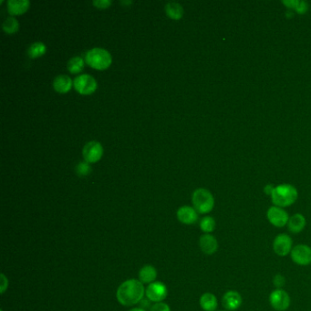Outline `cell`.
I'll return each instance as SVG.
<instances>
[{"label":"cell","instance_id":"obj_14","mask_svg":"<svg viewBox=\"0 0 311 311\" xmlns=\"http://www.w3.org/2000/svg\"><path fill=\"white\" fill-rule=\"evenodd\" d=\"M177 218L184 224H193L197 222V211L191 206H182L177 211Z\"/></svg>","mask_w":311,"mask_h":311},{"label":"cell","instance_id":"obj_20","mask_svg":"<svg viewBox=\"0 0 311 311\" xmlns=\"http://www.w3.org/2000/svg\"><path fill=\"white\" fill-rule=\"evenodd\" d=\"M165 12L169 18H171L172 19H176V20L183 18L184 16L183 7L176 2H170L165 5Z\"/></svg>","mask_w":311,"mask_h":311},{"label":"cell","instance_id":"obj_11","mask_svg":"<svg viewBox=\"0 0 311 311\" xmlns=\"http://www.w3.org/2000/svg\"><path fill=\"white\" fill-rule=\"evenodd\" d=\"M166 286L162 282H154L146 289V297L153 302H162L167 297Z\"/></svg>","mask_w":311,"mask_h":311},{"label":"cell","instance_id":"obj_21","mask_svg":"<svg viewBox=\"0 0 311 311\" xmlns=\"http://www.w3.org/2000/svg\"><path fill=\"white\" fill-rule=\"evenodd\" d=\"M47 51V47L43 42H34L27 49V55L31 59H38L43 56Z\"/></svg>","mask_w":311,"mask_h":311},{"label":"cell","instance_id":"obj_16","mask_svg":"<svg viewBox=\"0 0 311 311\" xmlns=\"http://www.w3.org/2000/svg\"><path fill=\"white\" fill-rule=\"evenodd\" d=\"M31 2L27 0H9L8 2L9 13L12 16L21 15L30 9Z\"/></svg>","mask_w":311,"mask_h":311},{"label":"cell","instance_id":"obj_7","mask_svg":"<svg viewBox=\"0 0 311 311\" xmlns=\"http://www.w3.org/2000/svg\"><path fill=\"white\" fill-rule=\"evenodd\" d=\"M74 88L79 94L90 95L95 92L98 87L96 79L88 74H81L73 80Z\"/></svg>","mask_w":311,"mask_h":311},{"label":"cell","instance_id":"obj_5","mask_svg":"<svg viewBox=\"0 0 311 311\" xmlns=\"http://www.w3.org/2000/svg\"><path fill=\"white\" fill-rule=\"evenodd\" d=\"M270 306L276 311H286L291 304L289 294L283 289H276L272 291L268 298Z\"/></svg>","mask_w":311,"mask_h":311},{"label":"cell","instance_id":"obj_27","mask_svg":"<svg viewBox=\"0 0 311 311\" xmlns=\"http://www.w3.org/2000/svg\"><path fill=\"white\" fill-rule=\"evenodd\" d=\"M308 10V5L306 1H298V4L296 6L295 11L298 14L303 15Z\"/></svg>","mask_w":311,"mask_h":311},{"label":"cell","instance_id":"obj_2","mask_svg":"<svg viewBox=\"0 0 311 311\" xmlns=\"http://www.w3.org/2000/svg\"><path fill=\"white\" fill-rule=\"evenodd\" d=\"M270 197L274 206L285 208L298 200V190L291 184H279L274 188Z\"/></svg>","mask_w":311,"mask_h":311},{"label":"cell","instance_id":"obj_1","mask_svg":"<svg viewBox=\"0 0 311 311\" xmlns=\"http://www.w3.org/2000/svg\"><path fill=\"white\" fill-rule=\"evenodd\" d=\"M144 284L137 279H129L123 282L117 290V299L123 306H132L140 300L145 296Z\"/></svg>","mask_w":311,"mask_h":311},{"label":"cell","instance_id":"obj_24","mask_svg":"<svg viewBox=\"0 0 311 311\" xmlns=\"http://www.w3.org/2000/svg\"><path fill=\"white\" fill-rule=\"evenodd\" d=\"M18 29H19V24L18 20L14 17L7 18L3 23V31L8 34H13L18 31Z\"/></svg>","mask_w":311,"mask_h":311},{"label":"cell","instance_id":"obj_8","mask_svg":"<svg viewBox=\"0 0 311 311\" xmlns=\"http://www.w3.org/2000/svg\"><path fill=\"white\" fill-rule=\"evenodd\" d=\"M290 258L294 263L301 267H307L311 264V247L306 244H298L293 247Z\"/></svg>","mask_w":311,"mask_h":311},{"label":"cell","instance_id":"obj_28","mask_svg":"<svg viewBox=\"0 0 311 311\" xmlns=\"http://www.w3.org/2000/svg\"><path fill=\"white\" fill-rule=\"evenodd\" d=\"M151 311H171V308L165 303L158 302L152 307Z\"/></svg>","mask_w":311,"mask_h":311},{"label":"cell","instance_id":"obj_31","mask_svg":"<svg viewBox=\"0 0 311 311\" xmlns=\"http://www.w3.org/2000/svg\"><path fill=\"white\" fill-rule=\"evenodd\" d=\"M8 284H9L8 279L6 278V276H5L4 274H2V275H1V289H0L1 293H4L5 290L8 289Z\"/></svg>","mask_w":311,"mask_h":311},{"label":"cell","instance_id":"obj_30","mask_svg":"<svg viewBox=\"0 0 311 311\" xmlns=\"http://www.w3.org/2000/svg\"><path fill=\"white\" fill-rule=\"evenodd\" d=\"M298 0H284V1H282V3L285 5L288 9L295 10L296 6L298 4Z\"/></svg>","mask_w":311,"mask_h":311},{"label":"cell","instance_id":"obj_3","mask_svg":"<svg viewBox=\"0 0 311 311\" xmlns=\"http://www.w3.org/2000/svg\"><path fill=\"white\" fill-rule=\"evenodd\" d=\"M85 62L89 66L96 70H102L108 69L112 62V58L110 52L104 48H94L90 49L85 55Z\"/></svg>","mask_w":311,"mask_h":311},{"label":"cell","instance_id":"obj_35","mask_svg":"<svg viewBox=\"0 0 311 311\" xmlns=\"http://www.w3.org/2000/svg\"><path fill=\"white\" fill-rule=\"evenodd\" d=\"M219 311H228V310H219Z\"/></svg>","mask_w":311,"mask_h":311},{"label":"cell","instance_id":"obj_12","mask_svg":"<svg viewBox=\"0 0 311 311\" xmlns=\"http://www.w3.org/2000/svg\"><path fill=\"white\" fill-rule=\"evenodd\" d=\"M243 303L241 294L236 290H228L223 294L222 305L228 311H236L239 309Z\"/></svg>","mask_w":311,"mask_h":311},{"label":"cell","instance_id":"obj_10","mask_svg":"<svg viewBox=\"0 0 311 311\" xmlns=\"http://www.w3.org/2000/svg\"><path fill=\"white\" fill-rule=\"evenodd\" d=\"M82 154L85 161L89 163L99 162L103 155L102 145L96 140L90 142L84 146Z\"/></svg>","mask_w":311,"mask_h":311},{"label":"cell","instance_id":"obj_17","mask_svg":"<svg viewBox=\"0 0 311 311\" xmlns=\"http://www.w3.org/2000/svg\"><path fill=\"white\" fill-rule=\"evenodd\" d=\"M73 81L67 75H59L53 80L54 90L59 93H67L72 88Z\"/></svg>","mask_w":311,"mask_h":311},{"label":"cell","instance_id":"obj_9","mask_svg":"<svg viewBox=\"0 0 311 311\" xmlns=\"http://www.w3.org/2000/svg\"><path fill=\"white\" fill-rule=\"evenodd\" d=\"M288 212L278 206H272L268 208L267 212V218L268 222L275 228H281L286 227L289 220Z\"/></svg>","mask_w":311,"mask_h":311},{"label":"cell","instance_id":"obj_33","mask_svg":"<svg viewBox=\"0 0 311 311\" xmlns=\"http://www.w3.org/2000/svg\"><path fill=\"white\" fill-rule=\"evenodd\" d=\"M122 3H123V4H132V1H124V2H123V1H122Z\"/></svg>","mask_w":311,"mask_h":311},{"label":"cell","instance_id":"obj_22","mask_svg":"<svg viewBox=\"0 0 311 311\" xmlns=\"http://www.w3.org/2000/svg\"><path fill=\"white\" fill-rule=\"evenodd\" d=\"M67 67H68V70H70L71 73H73V74L79 73L81 70H83V59L81 57H79V56L71 58L69 62H68V66Z\"/></svg>","mask_w":311,"mask_h":311},{"label":"cell","instance_id":"obj_26","mask_svg":"<svg viewBox=\"0 0 311 311\" xmlns=\"http://www.w3.org/2000/svg\"><path fill=\"white\" fill-rule=\"evenodd\" d=\"M273 284L276 287V289H283V287L286 284L285 276L281 274H276V276L273 278Z\"/></svg>","mask_w":311,"mask_h":311},{"label":"cell","instance_id":"obj_23","mask_svg":"<svg viewBox=\"0 0 311 311\" xmlns=\"http://www.w3.org/2000/svg\"><path fill=\"white\" fill-rule=\"evenodd\" d=\"M216 223L212 216H205L200 221V228L205 234H211L215 231Z\"/></svg>","mask_w":311,"mask_h":311},{"label":"cell","instance_id":"obj_15","mask_svg":"<svg viewBox=\"0 0 311 311\" xmlns=\"http://www.w3.org/2000/svg\"><path fill=\"white\" fill-rule=\"evenodd\" d=\"M306 224H307L306 217L302 214L297 213L289 217V223L287 224V227L290 232L293 234H299L305 229Z\"/></svg>","mask_w":311,"mask_h":311},{"label":"cell","instance_id":"obj_32","mask_svg":"<svg viewBox=\"0 0 311 311\" xmlns=\"http://www.w3.org/2000/svg\"><path fill=\"white\" fill-rule=\"evenodd\" d=\"M274 188H275V187H274L272 184H267V185H266V186L264 187V192H265V193L267 194V195H271L272 192H273Z\"/></svg>","mask_w":311,"mask_h":311},{"label":"cell","instance_id":"obj_19","mask_svg":"<svg viewBox=\"0 0 311 311\" xmlns=\"http://www.w3.org/2000/svg\"><path fill=\"white\" fill-rule=\"evenodd\" d=\"M157 277V271L153 266L146 265L139 272V278L143 284H152Z\"/></svg>","mask_w":311,"mask_h":311},{"label":"cell","instance_id":"obj_18","mask_svg":"<svg viewBox=\"0 0 311 311\" xmlns=\"http://www.w3.org/2000/svg\"><path fill=\"white\" fill-rule=\"evenodd\" d=\"M200 306L203 310L215 311L218 307V301L215 295L210 292L204 293L200 298Z\"/></svg>","mask_w":311,"mask_h":311},{"label":"cell","instance_id":"obj_4","mask_svg":"<svg viewBox=\"0 0 311 311\" xmlns=\"http://www.w3.org/2000/svg\"><path fill=\"white\" fill-rule=\"evenodd\" d=\"M193 208L198 214L206 215L210 213L215 206V198L209 190L206 188H198L193 192L192 196Z\"/></svg>","mask_w":311,"mask_h":311},{"label":"cell","instance_id":"obj_13","mask_svg":"<svg viewBox=\"0 0 311 311\" xmlns=\"http://www.w3.org/2000/svg\"><path fill=\"white\" fill-rule=\"evenodd\" d=\"M199 245L204 254L214 255L218 249V241L211 234H205L199 239Z\"/></svg>","mask_w":311,"mask_h":311},{"label":"cell","instance_id":"obj_34","mask_svg":"<svg viewBox=\"0 0 311 311\" xmlns=\"http://www.w3.org/2000/svg\"><path fill=\"white\" fill-rule=\"evenodd\" d=\"M130 311H145V310H144V309H142V308H133V309H132V310H130Z\"/></svg>","mask_w":311,"mask_h":311},{"label":"cell","instance_id":"obj_25","mask_svg":"<svg viewBox=\"0 0 311 311\" xmlns=\"http://www.w3.org/2000/svg\"><path fill=\"white\" fill-rule=\"evenodd\" d=\"M76 172L79 176H87L92 172V167L89 164V162H80L76 166Z\"/></svg>","mask_w":311,"mask_h":311},{"label":"cell","instance_id":"obj_6","mask_svg":"<svg viewBox=\"0 0 311 311\" xmlns=\"http://www.w3.org/2000/svg\"><path fill=\"white\" fill-rule=\"evenodd\" d=\"M293 240L286 233L278 234L273 241V251L278 257H287L293 249Z\"/></svg>","mask_w":311,"mask_h":311},{"label":"cell","instance_id":"obj_29","mask_svg":"<svg viewBox=\"0 0 311 311\" xmlns=\"http://www.w3.org/2000/svg\"><path fill=\"white\" fill-rule=\"evenodd\" d=\"M92 4L94 5L98 9H107L111 5V1L110 0H96L93 1Z\"/></svg>","mask_w":311,"mask_h":311}]
</instances>
